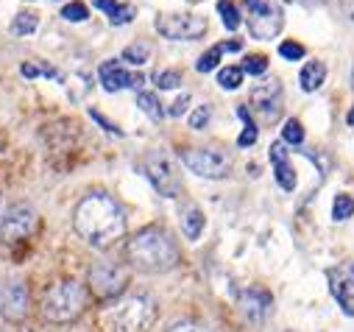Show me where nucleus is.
<instances>
[{
	"label": "nucleus",
	"instance_id": "obj_1",
	"mask_svg": "<svg viewBox=\"0 0 354 332\" xmlns=\"http://www.w3.org/2000/svg\"><path fill=\"white\" fill-rule=\"evenodd\" d=\"M75 232L98 248L112 246L115 240H120V234L126 232V215L120 210V204L115 199H109L106 193H93L86 196L73 215Z\"/></svg>",
	"mask_w": 354,
	"mask_h": 332
},
{
	"label": "nucleus",
	"instance_id": "obj_2",
	"mask_svg": "<svg viewBox=\"0 0 354 332\" xmlns=\"http://www.w3.org/2000/svg\"><path fill=\"white\" fill-rule=\"evenodd\" d=\"M126 257L134 268L148 271V274H159V271H170L176 263H179V248H176L173 237L165 229L148 226L129 240Z\"/></svg>",
	"mask_w": 354,
	"mask_h": 332
},
{
	"label": "nucleus",
	"instance_id": "obj_3",
	"mask_svg": "<svg viewBox=\"0 0 354 332\" xmlns=\"http://www.w3.org/2000/svg\"><path fill=\"white\" fill-rule=\"evenodd\" d=\"M156 307L148 296H123L104 307L101 326L104 332H142L153 324Z\"/></svg>",
	"mask_w": 354,
	"mask_h": 332
},
{
	"label": "nucleus",
	"instance_id": "obj_4",
	"mask_svg": "<svg viewBox=\"0 0 354 332\" xmlns=\"http://www.w3.org/2000/svg\"><path fill=\"white\" fill-rule=\"evenodd\" d=\"M86 307V293L78 282L67 279V282H56L45 299H42V315L53 324H67L75 321Z\"/></svg>",
	"mask_w": 354,
	"mask_h": 332
},
{
	"label": "nucleus",
	"instance_id": "obj_5",
	"mask_svg": "<svg viewBox=\"0 0 354 332\" xmlns=\"http://www.w3.org/2000/svg\"><path fill=\"white\" fill-rule=\"evenodd\" d=\"M248 6V31L254 39H274L282 26H285V17H282V9L271 0H245Z\"/></svg>",
	"mask_w": 354,
	"mask_h": 332
},
{
	"label": "nucleus",
	"instance_id": "obj_6",
	"mask_svg": "<svg viewBox=\"0 0 354 332\" xmlns=\"http://www.w3.org/2000/svg\"><path fill=\"white\" fill-rule=\"evenodd\" d=\"M182 162L193 174H198L204 179H223L232 168L229 156L218 148H190V151L182 154Z\"/></svg>",
	"mask_w": 354,
	"mask_h": 332
},
{
	"label": "nucleus",
	"instance_id": "obj_7",
	"mask_svg": "<svg viewBox=\"0 0 354 332\" xmlns=\"http://www.w3.org/2000/svg\"><path fill=\"white\" fill-rule=\"evenodd\" d=\"M156 31L165 39L176 42H190L207 34V20L198 15H162L156 17Z\"/></svg>",
	"mask_w": 354,
	"mask_h": 332
},
{
	"label": "nucleus",
	"instance_id": "obj_8",
	"mask_svg": "<svg viewBox=\"0 0 354 332\" xmlns=\"http://www.w3.org/2000/svg\"><path fill=\"white\" fill-rule=\"evenodd\" d=\"M145 176H148V182H151L165 199H176V196H179V190H182L179 174H176L173 162H170L162 151H153V154L145 159Z\"/></svg>",
	"mask_w": 354,
	"mask_h": 332
},
{
	"label": "nucleus",
	"instance_id": "obj_9",
	"mask_svg": "<svg viewBox=\"0 0 354 332\" xmlns=\"http://www.w3.org/2000/svg\"><path fill=\"white\" fill-rule=\"evenodd\" d=\"M129 285V271L120 268L118 263H95L90 268V288L101 299H115L126 290Z\"/></svg>",
	"mask_w": 354,
	"mask_h": 332
},
{
	"label": "nucleus",
	"instance_id": "obj_10",
	"mask_svg": "<svg viewBox=\"0 0 354 332\" xmlns=\"http://www.w3.org/2000/svg\"><path fill=\"white\" fill-rule=\"evenodd\" d=\"M251 104H254L262 123H277L279 115H282V87H279V81L271 78V81L257 84L251 90Z\"/></svg>",
	"mask_w": 354,
	"mask_h": 332
},
{
	"label": "nucleus",
	"instance_id": "obj_11",
	"mask_svg": "<svg viewBox=\"0 0 354 332\" xmlns=\"http://www.w3.org/2000/svg\"><path fill=\"white\" fill-rule=\"evenodd\" d=\"M28 313V288L17 279H0V318L12 324L23 321Z\"/></svg>",
	"mask_w": 354,
	"mask_h": 332
},
{
	"label": "nucleus",
	"instance_id": "obj_12",
	"mask_svg": "<svg viewBox=\"0 0 354 332\" xmlns=\"http://www.w3.org/2000/svg\"><path fill=\"white\" fill-rule=\"evenodd\" d=\"M37 229V212L26 204L9 210V215L0 221V240L3 243H17L23 237H28Z\"/></svg>",
	"mask_w": 354,
	"mask_h": 332
},
{
	"label": "nucleus",
	"instance_id": "obj_13",
	"mask_svg": "<svg viewBox=\"0 0 354 332\" xmlns=\"http://www.w3.org/2000/svg\"><path fill=\"white\" fill-rule=\"evenodd\" d=\"M329 290L346 315H354V263H340L329 271Z\"/></svg>",
	"mask_w": 354,
	"mask_h": 332
},
{
	"label": "nucleus",
	"instance_id": "obj_14",
	"mask_svg": "<svg viewBox=\"0 0 354 332\" xmlns=\"http://www.w3.org/2000/svg\"><path fill=\"white\" fill-rule=\"evenodd\" d=\"M274 302H271V293L262 290V288H248L240 293V313L245 315V321L251 324H262L268 318Z\"/></svg>",
	"mask_w": 354,
	"mask_h": 332
},
{
	"label": "nucleus",
	"instance_id": "obj_15",
	"mask_svg": "<svg viewBox=\"0 0 354 332\" xmlns=\"http://www.w3.org/2000/svg\"><path fill=\"white\" fill-rule=\"evenodd\" d=\"M98 75H101V84H104L106 93H118L123 87H137V75H129L126 67L120 62H115V59L112 62H104L101 70H98Z\"/></svg>",
	"mask_w": 354,
	"mask_h": 332
},
{
	"label": "nucleus",
	"instance_id": "obj_16",
	"mask_svg": "<svg viewBox=\"0 0 354 332\" xmlns=\"http://www.w3.org/2000/svg\"><path fill=\"white\" fill-rule=\"evenodd\" d=\"M271 162H274V171H277V182L282 190H296V174L288 165V151L282 142L271 145Z\"/></svg>",
	"mask_w": 354,
	"mask_h": 332
},
{
	"label": "nucleus",
	"instance_id": "obj_17",
	"mask_svg": "<svg viewBox=\"0 0 354 332\" xmlns=\"http://www.w3.org/2000/svg\"><path fill=\"white\" fill-rule=\"evenodd\" d=\"M324 78H326V64L324 62H307L304 67H301V75H299V81H301V90L304 93H315L321 84H324Z\"/></svg>",
	"mask_w": 354,
	"mask_h": 332
},
{
	"label": "nucleus",
	"instance_id": "obj_18",
	"mask_svg": "<svg viewBox=\"0 0 354 332\" xmlns=\"http://www.w3.org/2000/svg\"><path fill=\"white\" fill-rule=\"evenodd\" d=\"M93 3L101 12L109 15V23L112 26H126V23L134 20V6H120V3H115V0H93Z\"/></svg>",
	"mask_w": 354,
	"mask_h": 332
},
{
	"label": "nucleus",
	"instance_id": "obj_19",
	"mask_svg": "<svg viewBox=\"0 0 354 332\" xmlns=\"http://www.w3.org/2000/svg\"><path fill=\"white\" fill-rule=\"evenodd\" d=\"M201 229H204V215H201V210L190 207V210L182 215V232H185L187 240H198Z\"/></svg>",
	"mask_w": 354,
	"mask_h": 332
},
{
	"label": "nucleus",
	"instance_id": "obj_20",
	"mask_svg": "<svg viewBox=\"0 0 354 332\" xmlns=\"http://www.w3.org/2000/svg\"><path fill=\"white\" fill-rule=\"evenodd\" d=\"M37 26H39V17H37V15H31V12H20V15L12 20L9 28H12L15 37H26V34H34Z\"/></svg>",
	"mask_w": 354,
	"mask_h": 332
},
{
	"label": "nucleus",
	"instance_id": "obj_21",
	"mask_svg": "<svg viewBox=\"0 0 354 332\" xmlns=\"http://www.w3.org/2000/svg\"><path fill=\"white\" fill-rule=\"evenodd\" d=\"M237 118L245 123L243 134L237 137V145H240V148H248V145H254V142H257V126H254V120H251V115H248V109H245V107H237Z\"/></svg>",
	"mask_w": 354,
	"mask_h": 332
},
{
	"label": "nucleus",
	"instance_id": "obj_22",
	"mask_svg": "<svg viewBox=\"0 0 354 332\" xmlns=\"http://www.w3.org/2000/svg\"><path fill=\"white\" fill-rule=\"evenodd\" d=\"M351 215H354V199H351V196H346V193L335 196V204H332V218H335V221H348Z\"/></svg>",
	"mask_w": 354,
	"mask_h": 332
},
{
	"label": "nucleus",
	"instance_id": "obj_23",
	"mask_svg": "<svg viewBox=\"0 0 354 332\" xmlns=\"http://www.w3.org/2000/svg\"><path fill=\"white\" fill-rule=\"evenodd\" d=\"M218 84L223 90H237L243 84V67H223L218 73Z\"/></svg>",
	"mask_w": 354,
	"mask_h": 332
},
{
	"label": "nucleus",
	"instance_id": "obj_24",
	"mask_svg": "<svg viewBox=\"0 0 354 332\" xmlns=\"http://www.w3.org/2000/svg\"><path fill=\"white\" fill-rule=\"evenodd\" d=\"M218 12H221L223 26H226L229 31H237V28H240V12H237V6L232 3V0H221V3H218Z\"/></svg>",
	"mask_w": 354,
	"mask_h": 332
},
{
	"label": "nucleus",
	"instance_id": "obj_25",
	"mask_svg": "<svg viewBox=\"0 0 354 332\" xmlns=\"http://www.w3.org/2000/svg\"><path fill=\"white\" fill-rule=\"evenodd\" d=\"M137 104H140V109L151 118V120H162V107H159V101H156V95L153 93H140L137 95Z\"/></svg>",
	"mask_w": 354,
	"mask_h": 332
},
{
	"label": "nucleus",
	"instance_id": "obj_26",
	"mask_svg": "<svg viewBox=\"0 0 354 332\" xmlns=\"http://www.w3.org/2000/svg\"><path fill=\"white\" fill-rule=\"evenodd\" d=\"M123 59L131 62V64H145V62L151 59V48H148V42H134V45H129V48L123 50Z\"/></svg>",
	"mask_w": 354,
	"mask_h": 332
},
{
	"label": "nucleus",
	"instance_id": "obj_27",
	"mask_svg": "<svg viewBox=\"0 0 354 332\" xmlns=\"http://www.w3.org/2000/svg\"><path fill=\"white\" fill-rule=\"evenodd\" d=\"M182 84V73L179 70H162L156 73V87L159 90H176Z\"/></svg>",
	"mask_w": 354,
	"mask_h": 332
},
{
	"label": "nucleus",
	"instance_id": "obj_28",
	"mask_svg": "<svg viewBox=\"0 0 354 332\" xmlns=\"http://www.w3.org/2000/svg\"><path fill=\"white\" fill-rule=\"evenodd\" d=\"M86 15H90V12H86V6L81 3V0H75V3H67V6L62 9V17H64L67 23H84Z\"/></svg>",
	"mask_w": 354,
	"mask_h": 332
},
{
	"label": "nucleus",
	"instance_id": "obj_29",
	"mask_svg": "<svg viewBox=\"0 0 354 332\" xmlns=\"http://www.w3.org/2000/svg\"><path fill=\"white\" fill-rule=\"evenodd\" d=\"M282 137H285V142H290V145H301V142H304V129H301V123H299V120H288L285 129H282Z\"/></svg>",
	"mask_w": 354,
	"mask_h": 332
},
{
	"label": "nucleus",
	"instance_id": "obj_30",
	"mask_svg": "<svg viewBox=\"0 0 354 332\" xmlns=\"http://www.w3.org/2000/svg\"><path fill=\"white\" fill-rule=\"evenodd\" d=\"M23 75H28V78H34V75H48V78H62L53 67H48V64H42V62H37V64H31V62H26L23 64Z\"/></svg>",
	"mask_w": 354,
	"mask_h": 332
},
{
	"label": "nucleus",
	"instance_id": "obj_31",
	"mask_svg": "<svg viewBox=\"0 0 354 332\" xmlns=\"http://www.w3.org/2000/svg\"><path fill=\"white\" fill-rule=\"evenodd\" d=\"M221 48H212V50H207L201 59H198V64H196V70L198 73H209V70H215L218 67V62H221Z\"/></svg>",
	"mask_w": 354,
	"mask_h": 332
},
{
	"label": "nucleus",
	"instance_id": "obj_32",
	"mask_svg": "<svg viewBox=\"0 0 354 332\" xmlns=\"http://www.w3.org/2000/svg\"><path fill=\"white\" fill-rule=\"evenodd\" d=\"M265 70H268V59L265 56H248L243 62V73H248V75H262Z\"/></svg>",
	"mask_w": 354,
	"mask_h": 332
},
{
	"label": "nucleus",
	"instance_id": "obj_33",
	"mask_svg": "<svg viewBox=\"0 0 354 332\" xmlns=\"http://www.w3.org/2000/svg\"><path fill=\"white\" fill-rule=\"evenodd\" d=\"M279 53L288 59V62H299V59H304V45H299V42H282L279 45Z\"/></svg>",
	"mask_w": 354,
	"mask_h": 332
},
{
	"label": "nucleus",
	"instance_id": "obj_34",
	"mask_svg": "<svg viewBox=\"0 0 354 332\" xmlns=\"http://www.w3.org/2000/svg\"><path fill=\"white\" fill-rule=\"evenodd\" d=\"M209 115H212L209 107H198V109L190 115V126H193V129H204V126L209 123Z\"/></svg>",
	"mask_w": 354,
	"mask_h": 332
},
{
	"label": "nucleus",
	"instance_id": "obj_35",
	"mask_svg": "<svg viewBox=\"0 0 354 332\" xmlns=\"http://www.w3.org/2000/svg\"><path fill=\"white\" fill-rule=\"evenodd\" d=\"M167 332H212V329H207V326H201V324H190V321H185V324H176V326L167 329Z\"/></svg>",
	"mask_w": 354,
	"mask_h": 332
},
{
	"label": "nucleus",
	"instance_id": "obj_36",
	"mask_svg": "<svg viewBox=\"0 0 354 332\" xmlns=\"http://www.w3.org/2000/svg\"><path fill=\"white\" fill-rule=\"evenodd\" d=\"M187 104H190V95H182L179 101H173V107H170V115H173V118H179V115H185Z\"/></svg>",
	"mask_w": 354,
	"mask_h": 332
},
{
	"label": "nucleus",
	"instance_id": "obj_37",
	"mask_svg": "<svg viewBox=\"0 0 354 332\" xmlns=\"http://www.w3.org/2000/svg\"><path fill=\"white\" fill-rule=\"evenodd\" d=\"M343 15L354 23V0H343Z\"/></svg>",
	"mask_w": 354,
	"mask_h": 332
},
{
	"label": "nucleus",
	"instance_id": "obj_38",
	"mask_svg": "<svg viewBox=\"0 0 354 332\" xmlns=\"http://www.w3.org/2000/svg\"><path fill=\"white\" fill-rule=\"evenodd\" d=\"M218 48H221V50H232V53H234V50H240L243 45H240V42H226V45H218Z\"/></svg>",
	"mask_w": 354,
	"mask_h": 332
},
{
	"label": "nucleus",
	"instance_id": "obj_39",
	"mask_svg": "<svg viewBox=\"0 0 354 332\" xmlns=\"http://www.w3.org/2000/svg\"><path fill=\"white\" fill-rule=\"evenodd\" d=\"M346 120H348V126H354V107H351V112H348V118H346Z\"/></svg>",
	"mask_w": 354,
	"mask_h": 332
},
{
	"label": "nucleus",
	"instance_id": "obj_40",
	"mask_svg": "<svg viewBox=\"0 0 354 332\" xmlns=\"http://www.w3.org/2000/svg\"><path fill=\"white\" fill-rule=\"evenodd\" d=\"M351 87H354V70H351Z\"/></svg>",
	"mask_w": 354,
	"mask_h": 332
}]
</instances>
